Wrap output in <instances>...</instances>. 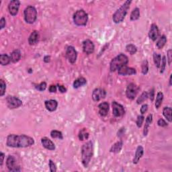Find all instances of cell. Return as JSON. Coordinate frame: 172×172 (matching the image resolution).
Instances as JSON below:
<instances>
[{
  "mask_svg": "<svg viewBox=\"0 0 172 172\" xmlns=\"http://www.w3.org/2000/svg\"><path fill=\"white\" fill-rule=\"evenodd\" d=\"M139 91V87L136 84L131 83L128 85L126 88V95L128 99L130 100H134L138 94Z\"/></svg>",
  "mask_w": 172,
  "mask_h": 172,
  "instance_id": "9c48e42d",
  "label": "cell"
},
{
  "mask_svg": "<svg viewBox=\"0 0 172 172\" xmlns=\"http://www.w3.org/2000/svg\"><path fill=\"white\" fill-rule=\"evenodd\" d=\"M93 155V144L91 141L84 143L81 147V162L85 167H87Z\"/></svg>",
  "mask_w": 172,
  "mask_h": 172,
  "instance_id": "7a4b0ae2",
  "label": "cell"
},
{
  "mask_svg": "<svg viewBox=\"0 0 172 172\" xmlns=\"http://www.w3.org/2000/svg\"><path fill=\"white\" fill-rule=\"evenodd\" d=\"M169 85H171V75L170 77H169Z\"/></svg>",
  "mask_w": 172,
  "mask_h": 172,
  "instance_id": "f5cc1de1",
  "label": "cell"
},
{
  "mask_svg": "<svg viewBox=\"0 0 172 172\" xmlns=\"http://www.w3.org/2000/svg\"><path fill=\"white\" fill-rule=\"evenodd\" d=\"M157 124H158V126H161V127H165V126H167V123L166 122V121H165V120H163V118L159 119L158 122H157Z\"/></svg>",
  "mask_w": 172,
  "mask_h": 172,
  "instance_id": "b9f144b4",
  "label": "cell"
},
{
  "mask_svg": "<svg viewBox=\"0 0 172 172\" xmlns=\"http://www.w3.org/2000/svg\"><path fill=\"white\" fill-rule=\"evenodd\" d=\"M98 108H99V114L101 116H106L108 113L110 107L109 104L106 102H104L98 105Z\"/></svg>",
  "mask_w": 172,
  "mask_h": 172,
  "instance_id": "e0dca14e",
  "label": "cell"
},
{
  "mask_svg": "<svg viewBox=\"0 0 172 172\" xmlns=\"http://www.w3.org/2000/svg\"><path fill=\"white\" fill-rule=\"evenodd\" d=\"M88 21L87 14L83 10H79L73 15V22L77 26H85Z\"/></svg>",
  "mask_w": 172,
  "mask_h": 172,
  "instance_id": "5b68a950",
  "label": "cell"
},
{
  "mask_svg": "<svg viewBox=\"0 0 172 172\" xmlns=\"http://www.w3.org/2000/svg\"><path fill=\"white\" fill-rule=\"evenodd\" d=\"M49 91L51 93H55L57 91V86L55 85H51L49 87Z\"/></svg>",
  "mask_w": 172,
  "mask_h": 172,
  "instance_id": "7dc6e473",
  "label": "cell"
},
{
  "mask_svg": "<svg viewBox=\"0 0 172 172\" xmlns=\"http://www.w3.org/2000/svg\"><path fill=\"white\" fill-rule=\"evenodd\" d=\"M131 3H132V1H129V0L126 1L119 9L116 10L115 13L113 14V16H112V19H113L114 23L119 24L123 21L124 18H125L126 14H127L128 9L130 8V5Z\"/></svg>",
  "mask_w": 172,
  "mask_h": 172,
  "instance_id": "3957f363",
  "label": "cell"
},
{
  "mask_svg": "<svg viewBox=\"0 0 172 172\" xmlns=\"http://www.w3.org/2000/svg\"><path fill=\"white\" fill-rule=\"evenodd\" d=\"M10 58H11V61L12 62L16 63L18 62L21 59V52L19 50H14L13 52L11 53V56H10Z\"/></svg>",
  "mask_w": 172,
  "mask_h": 172,
  "instance_id": "cb8c5ba5",
  "label": "cell"
},
{
  "mask_svg": "<svg viewBox=\"0 0 172 172\" xmlns=\"http://www.w3.org/2000/svg\"><path fill=\"white\" fill-rule=\"evenodd\" d=\"M167 61H168V64L169 65H171V55H172V51L171 49H169V50H168V51H167Z\"/></svg>",
  "mask_w": 172,
  "mask_h": 172,
  "instance_id": "7bdbcfd3",
  "label": "cell"
},
{
  "mask_svg": "<svg viewBox=\"0 0 172 172\" xmlns=\"http://www.w3.org/2000/svg\"><path fill=\"white\" fill-rule=\"evenodd\" d=\"M39 32L36 30H34L30 34V36L28 38V43L30 45H34L36 43H38V40H39Z\"/></svg>",
  "mask_w": 172,
  "mask_h": 172,
  "instance_id": "ffe728a7",
  "label": "cell"
},
{
  "mask_svg": "<svg viewBox=\"0 0 172 172\" xmlns=\"http://www.w3.org/2000/svg\"><path fill=\"white\" fill-rule=\"evenodd\" d=\"M122 145H123L122 141H118V142L114 143V144L112 145V147L110 149V152L114 153H119L122 148Z\"/></svg>",
  "mask_w": 172,
  "mask_h": 172,
  "instance_id": "7402d4cb",
  "label": "cell"
},
{
  "mask_svg": "<svg viewBox=\"0 0 172 172\" xmlns=\"http://www.w3.org/2000/svg\"><path fill=\"white\" fill-rule=\"evenodd\" d=\"M6 84L3 79L0 80V96H3L5 93Z\"/></svg>",
  "mask_w": 172,
  "mask_h": 172,
  "instance_id": "d590c367",
  "label": "cell"
},
{
  "mask_svg": "<svg viewBox=\"0 0 172 172\" xmlns=\"http://www.w3.org/2000/svg\"><path fill=\"white\" fill-rule=\"evenodd\" d=\"M124 128H120L119 131H118V133H117V136L118 137H120V138H121V137L123 136L124 134Z\"/></svg>",
  "mask_w": 172,
  "mask_h": 172,
  "instance_id": "c3c4849f",
  "label": "cell"
},
{
  "mask_svg": "<svg viewBox=\"0 0 172 172\" xmlns=\"http://www.w3.org/2000/svg\"><path fill=\"white\" fill-rule=\"evenodd\" d=\"M5 19L3 17H2L0 20V29H3V28L5 26Z\"/></svg>",
  "mask_w": 172,
  "mask_h": 172,
  "instance_id": "bcb514c9",
  "label": "cell"
},
{
  "mask_svg": "<svg viewBox=\"0 0 172 172\" xmlns=\"http://www.w3.org/2000/svg\"><path fill=\"white\" fill-rule=\"evenodd\" d=\"M144 120H145V117L143 115L138 116V117H137V119L136 124H137V126H138L139 128H141V126H142L143 122H144Z\"/></svg>",
  "mask_w": 172,
  "mask_h": 172,
  "instance_id": "f35d334b",
  "label": "cell"
},
{
  "mask_svg": "<svg viewBox=\"0 0 172 172\" xmlns=\"http://www.w3.org/2000/svg\"><path fill=\"white\" fill-rule=\"evenodd\" d=\"M24 19L28 24H33L37 18V11L34 6L29 5L24 10Z\"/></svg>",
  "mask_w": 172,
  "mask_h": 172,
  "instance_id": "8992f818",
  "label": "cell"
},
{
  "mask_svg": "<svg viewBox=\"0 0 172 172\" xmlns=\"http://www.w3.org/2000/svg\"><path fill=\"white\" fill-rule=\"evenodd\" d=\"M41 143L42 146L44 147L45 149H48L50 151H53L55 149V145L53 142L51 140H50L47 137H43L41 139Z\"/></svg>",
  "mask_w": 172,
  "mask_h": 172,
  "instance_id": "ac0fdd59",
  "label": "cell"
},
{
  "mask_svg": "<svg viewBox=\"0 0 172 172\" xmlns=\"http://www.w3.org/2000/svg\"><path fill=\"white\" fill-rule=\"evenodd\" d=\"M6 166L10 171L16 172L21 171V168L18 164L16 158L12 155H9L8 157L7 160H6Z\"/></svg>",
  "mask_w": 172,
  "mask_h": 172,
  "instance_id": "52a82bcc",
  "label": "cell"
},
{
  "mask_svg": "<svg viewBox=\"0 0 172 172\" xmlns=\"http://www.w3.org/2000/svg\"><path fill=\"white\" fill-rule=\"evenodd\" d=\"M139 17H140V10L138 8H134L130 14V20L131 21H135V20H138Z\"/></svg>",
  "mask_w": 172,
  "mask_h": 172,
  "instance_id": "f1b7e54d",
  "label": "cell"
},
{
  "mask_svg": "<svg viewBox=\"0 0 172 172\" xmlns=\"http://www.w3.org/2000/svg\"><path fill=\"white\" fill-rule=\"evenodd\" d=\"M51 61V57L48 56V55H46V56L44 57V61L45 63H48L50 62Z\"/></svg>",
  "mask_w": 172,
  "mask_h": 172,
  "instance_id": "816d5d0a",
  "label": "cell"
},
{
  "mask_svg": "<svg viewBox=\"0 0 172 172\" xmlns=\"http://www.w3.org/2000/svg\"><path fill=\"white\" fill-rule=\"evenodd\" d=\"M166 64H167V59L165 56H163L162 58V60H161V63L160 65V73H163L164 72L165 69V67H166Z\"/></svg>",
  "mask_w": 172,
  "mask_h": 172,
  "instance_id": "74e56055",
  "label": "cell"
},
{
  "mask_svg": "<svg viewBox=\"0 0 172 172\" xmlns=\"http://www.w3.org/2000/svg\"><path fill=\"white\" fill-rule=\"evenodd\" d=\"M142 73L143 74L146 75L149 71V63L147 60H145L143 61V62L142 63Z\"/></svg>",
  "mask_w": 172,
  "mask_h": 172,
  "instance_id": "8d00e7d4",
  "label": "cell"
},
{
  "mask_svg": "<svg viewBox=\"0 0 172 172\" xmlns=\"http://www.w3.org/2000/svg\"><path fill=\"white\" fill-rule=\"evenodd\" d=\"M118 74L120 75H131L137 73V71L134 69L128 67L126 65L122 66L118 70Z\"/></svg>",
  "mask_w": 172,
  "mask_h": 172,
  "instance_id": "2e32d148",
  "label": "cell"
},
{
  "mask_svg": "<svg viewBox=\"0 0 172 172\" xmlns=\"http://www.w3.org/2000/svg\"><path fill=\"white\" fill-rule=\"evenodd\" d=\"M163 99V94L161 91L158 92L157 94L156 100H155V108H156L157 109H159V108H160V106H161V104H162Z\"/></svg>",
  "mask_w": 172,
  "mask_h": 172,
  "instance_id": "484cf974",
  "label": "cell"
},
{
  "mask_svg": "<svg viewBox=\"0 0 172 172\" xmlns=\"http://www.w3.org/2000/svg\"><path fill=\"white\" fill-rule=\"evenodd\" d=\"M86 83H87V80H86L84 77H79L78 79H75L74 82H73V87H74L75 89H77V88L85 85Z\"/></svg>",
  "mask_w": 172,
  "mask_h": 172,
  "instance_id": "d4e9b609",
  "label": "cell"
},
{
  "mask_svg": "<svg viewBox=\"0 0 172 172\" xmlns=\"http://www.w3.org/2000/svg\"><path fill=\"white\" fill-rule=\"evenodd\" d=\"M6 102H7L8 107L10 109H15V108L20 107L22 105V100L15 96H8L6 98Z\"/></svg>",
  "mask_w": 172,
  "mask_h": 172,
  "instance_id": "ba28073f",
  "label": "cell"
},
{
  "mask_svg": "<svg viewBox=\"0 0 172 172\" xmlns=\"http://www.w3.org/2000/svg\"><path fill=\"white\" fill-rule=\"evenodd\" d=\"M89 138V132H87L86 128H83L79 131V139L80 141H83L84 139H88Z\"/></svg>",
  "mask_w": 172,
  "mask_h": 172,
  "instance_id": "4dcf8cb0",
  "label": "cell"
},
{
  "mask_svg": "<svg viewBox=\"0 0 172 172\" xmlns=\"http://www.w3.org/2000/svg\"><path fill=\"white\" fill-rule=\"evenodd\" d=\"M171 108L170 107H165L163 110V114L165 116V118L168 120L169 122H171Z\"/></svg>",
  "mask_w": 172,
  "mask_h": 172,
  "instance_id": "4316f807",
  "label": "cell"
},
{
  "mask_svg": "<svg viewBox=\"0 0 172 172\" xmlns=\"http://www.w3.org/2000/svg\"><path fill=\"white\" fill-rule=\"evenodd\" d=\"M0 158H1V162H0V166H2L3 163L4 158H5V154L3 152H1V154H0Z\"/></svg>",
  "mask_w": 172,
  "mask_h": 172,
  "instance_id": "f907efd6",
  "label": "cell"
},
{
  "mask_svg": "<svg viewBox=\"0 0 172 172\" xmlns=\"http://www.w3.org/2000/svg\"><path fill=\"white\" fill-rule=\"evenodd\" d=\"M11 61V58L7 54L0 55V64L1 65H8Z\"/></svg>",
  "mask_w": 172,
  "mask_h": 172,
  "instance_id": "83f0119b",
  "label": "cell"
},
{
  "mask_svg": "<svg viewBox=\"0 0 172 172\" xmlns=\"http://www.w3.org/2000/svg\"><path fill=\"white\" fill-rule=\"evenodd\" d=\"M94 48H95V46H94V43L91 40L87 39L83 41V52H84L85 54L90 55L91 54V53H93L94 51Z\"/></svg>",
  "mask_w": 172,
  "mask_h": 172,
  "instance_id": "5bb4252c",
  "label": "cell"
},
{
  "mask_svg": "<svg viewBox=\"0 0 172 172\" xmlns=\"http://www.w3.org/2000/svg\"><path fill=\"white\" fill-rule=\"evenodd\" d=\"M112 113L115 117H120L125 113V110L121 104H118L116 101L112 102Z\"/></svg>",
  "mask_w": 172,
  "mask_h": 172,
  "instance_id": "30bf717a",
  "label": "cell"
},
{
  "mask_svg": "<svg viewBox=\"0 0 172 172\" xmlns=\"http://www.w3.org/2000/svg\"><path fill=\"white\" fill-rule=\"evenodd\" d=\"M66 57L67 59H68V61L71 63L73 64V63H75V61L77 60V53L74 47L72 46H69L67 47L66 51Z\"/></svg>",
  "mask_w": 172,
  "mask_h": 172,
  "instance_id": "8fae6325",
  "label": "cell"
},
{
  "mask_svg": "<svg viewBox=\"0 0 172 172\" xmlns=\"http://www.w3.org/2000/svg\"><path fill=\"white\" fill-rule=\"evenodd\" d=\"M46 88V83L43 81V82H41L40 84H38L37 85H36V89H38V91H44Z\"/></svg>",
  "mask_w": 172,
  "mask_h": 172,
  "instance_id": "ab89813d",
  "label": "cell"
},
{
  "mask_svg": "<svg viewBox=\"0 0 172 172\" xmlns=\"http://www.w3.org/2000/svg\"><path fill=\"white\" fill-rule=\"evenodd\" d=\"M34 144L33 138L25 134H10L7 137L6 145L8 147L14 148H24Z\"/></svg>",
  "mask_w": 172,
  "mask_h": 172,
  "instance_id": "6da1fadb",
  "label": "cell"
},
{
  "mask_svg": "<svg viewBox=\"0 0 172 172\" xmlns=\"http://www.w3.org/2000/svg\"><path fill=\"white\" fill-rule=\"evenodd\" d=\"M166 42H167L166 36H165V35H163V36H161L160 38H159L158 41L157 42L156 46L159 49H161L163 46H165Z\"/></svg>",
  "mask_w": 172,
  "mask_h": 172,
  "instance_id": "f546056e",
  "label": "cell"
},
{
  "mask_svg": "<svg viewBox=\"0 0 172 172\" xmlns=\"http://www.w3.org/2000/svg\"><path fill=\"white\" fill-rule=\"evenodd\" d=\"M152 120H153V115L151 114H149L146 118V120H145V125L144 127V130H143L144 136H147V133H148V131H149V126L151 125V122H152Z\"/></svg>",
  "mask_w": 172,
  "mask_h": 172,
  "instance_id": "603a6c76",
  "label": "cell"
},
{
  "mask_svg": "<svg viewBox=\"0 0 172 172\" xmlns=\"http://www.w3.org/2000/svg\"><path fill=\"white\" fill-rule=\"evenodd\" d=\"M20 5V1L18 0H13L10 2L9 5H8V9L9 12L12 16H15L18 14V10Z\"/></svg>",
  "mask_w": 172,
  "mask_h": 172,
  "instance_id": "4fadbf2b",
  "label": "cell"
},
{
  "mask_svg": "<svg viewBox=\"0 0 172 172\" xmlns=\"http://www.w3.org/2000/svg\"><path fill=\"white\" fill-rule=\"evenodd\" d=\"M153 61H154L155 66H156L157 68H159V67H160L161 61V55L157 54L156 53H154V54H153Z\"/></svg>",
  "mask_w": 172,
  "mask_h": 172,
  "instance_id": "1f68e13d",
  "label": "cell"
},
{
  "mask_svg": "<svg viewBox=\"0 0 172 172\" xmlns=\"http://www.w3.org/2000/svg\"><path fill=\"white\" fill-rule=\"evenodd\" d=\"M147 110H148V105L147 104H143L141 108V113L142 114H144L147 111Z\"/></svg>",
  "mask_w": 172,
  "mask_h": 172,
  "instance_id": "f6af8a7d",
  "label": "cell"
},
{
  "mask_svg": "<svg viewBox=\"0 0 172 172\" xmlns=\"http://www.w3.org/2000/svg\"><path fill=\"white\" fill-rule=\"evenodd\" d=\"M149 96H148V93L146 91H144L143 93L141 94L140 97H139L138 99L137 100V102L138 104H142L143 102H144L145 100H147V98H148Z\"/></svg>",
  "mask_w": 172,
  "mask_h": 172,
  "instance_id": "e575fe53",
  "label": "cell"
},
{
  "mask_svg": "<svg viewBox=\"0 0 172 172\" xmlns=\"http://www.w3.org/2000/svg\"><path fill=\"white\" fill-rule=\"evenodd\" d=\"M159 36V30L156 24H153L151 26L150 30L149 32V36L153 41H155Z\"/></svg>",
  "mask_w": 172,
  "mask_h": 172,
  "instance_id": "9a60e30c",
  "label": "cell"
},
{
  "mask_svg": "<svg viewBox=\"0 0 172 172\" xmlns=\"http://www.w3.org/2000/svg\"><path fill=\"white\" fill-rule=\"evenodd\" d=\"M126 50L128 53H130V55H134L135 53H137V46H134V44H128L127 46H126Z\"/></svg>",
  "mask_w": 172,
  "mask_h": 172,
  "instance_id": "836d02e7",
  "label": "cell"
},
{
  "mask_svg": "<svg viewBox=\"0 0 172 172\" xmlns=\"http://www.w3.org/2000/svg\"><path fill=\"white\" fill-rule=\"evenodd\" d=\"M49 168H50V171L51 172H55L57 171L56 165H55V163L51 159L49 160Z\"/></svg>",
  "mask_w": 172,
  "mask_h": 172,
  "instance_id": "60d3db41",
  "label": "cell"
},
{
  "mask_svg": "<svg viewBox=\"0 0 172 172\" xmlns=\"http://www.w3.org/2000/svg\"><path fill=\"white\" fill-rule=\"evenodd\" d=\"M143 153H144V149H143V147L142 146H139L137 147L136 153H135L134 155V159H133V163H134V164L138 163L140 159L143 155Z\"/></svg>",
  "mask_w": 172,
  "mask_h": 172,
  "instance_id": "44dd1931",
  "label": "cell"
},
{
  "mask_svg": "<svg viewBox=\"0 0 172 172\" xmlns=\"http://www.w3.org/2000/svg\"><path fill=\"white\" fill-rule=\"evenodd\" d=\"M58 89L59 90V91L61 92V93H65V92L67 91V89L63 85H58Z\"/></svg>",
  "mask_w": 172,
  "mask_h": 172,
  "instance_id": "681fc988",
  "label": "cell"
},
{
  "mask_svg": "<svg viewBox=\"0 0 172 172\" xmlns=\"http://www.w3.org/2000/svg\"><path fill=\"white\" fill-rule=\"evenodd\" d=\"M128 62V59L126 55L124 54H120L114 58L110 62V68L112 72L118 70L120 67L126 65Z\"/></svg>",
  "mask_w": 172,
  "mask_h": 172,
  "instance_id": "277c9868",
  "label": "cell"
},
{
  "mask_svg": "<svg viewBox=\"0 0 172 172\" xmlns=\"http://www.w3.org/2000/svg\"><path fill=\"white\" fill-rule=\"evenodd\" d=\"M148 96H149V98H150L151 101L153 102V100H154V97H155V89H153V88L150 90L149 94H148Z\"/></svg>",
  "mask_w": 172,
  "mask_h": 172,
  "instance_id": "ee69618b",
  "label": "cell"
},
{
  "mask_svg": "<svg viewBox=\"0 0 172 172\" xmlns=\"http://www.w3.org/2000/svg\"><path fill=\"white\" fill-rule=\"evenodd\" d=\"M45 107L48 111L54 112L57 110L58 106V102L55 100H49L44 102Z\"/></svg>",
  "mask_w": 172,
  "mask_h": 172,
  "instance_id": "d6986e66",
  "label": "cell"
},
{
  "mask_svg": "<svg viewBox=\"0 0 172 172\" xmlns=\"http://www.w3.org/2000/svg\"><path fill=\"white\" fill-rule=\"evenodd\" d=\"M51 136L53 139H63V134L61 131L57 130H53L51 132Z\"/></svg>",
  "mask_w": 172,
  "mask_h": 172,
  "instance_id": "d6a6232c",
  "label": "cell"
},
{
  "mask_svg": "<svg viewBox=\"0 0 172 172\" xmlns=\"http://www.w3.org/2000/svg\"><path fill=\"white\" fill-rule=\"evenodd\" d=\"M106 96V92L104 89L102 88H96L93 91L92 93V99L94 101L98 102L100 100L104 99Z\"/></svg>",
  "mask_w": 172,
  "mask_h": 172,
  "instance_id": "7c38bea8",
  "label": "cell"
}]
</instances>
